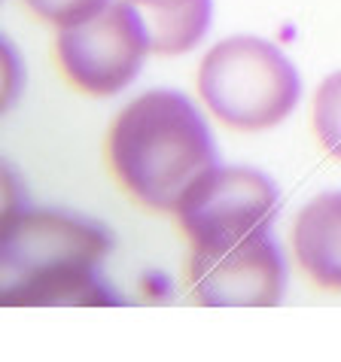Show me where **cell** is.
Segmentation results:
<instances>
[{"instance_id":"1","label":"cell","mask_w":341,"mask_h":362,"mask_svg":"<svg viewBox=\"0 0 341 362\" xmlns=\"http://www.w3.org/2000/svg\"><path fill=\"white\" fill-rule=\"evenodd\" d=\"M107 162L134 201L170 214L189 189L216 168V149L192 100L174 88H149L113 119Z\"/></svg>"},{"instance_id":"2","label":"cell","mask_w":341,"mask_h":362,"mask_svg":"<svg viewBox=\"0 0 341 362\" xmlns=\"http://www.w3.org/2000/svg\"><path fill=\"white\" fill-rule=\"evenodd\" d=\"M110 235L64 210H6L0 301L6 308L113 305L98 280Z\"/></svg>"},{"instance_id":"3","label":"cell","mask_w":341,"mask_h":362,"mask_svg":"<svg viewBox=\"0 0 341 362\" xmlns=\"http://www.w3.org/2000/svg\"><path fill=\"white\" fill-rule=\"evenodd\" d=\"M198 95L223 125L235 132H265L296 110L302 76L272 40L241 34L204 55Z\"/></svg>"},{"instance_id":"4","label":"cell","mask_w":341,"mask_h":362,"mask_svg":"<svg viewBox=\"0 0 341 362\" xmlns=\"http://www.w3.org/2000/svg\"><path fill=\"white\" fill-rule=\"evenodd\" d=\"M146 28L132 0H110L86 22L58 31L55 55L64 76L95 98L119 95L144 67Z\"/></svg>"},{"instance_id":"5","label":"cell","mask_w":341,"mask_h":362,"mask_svg":"<svg viewBox=\"0 0 341 362\" xmlns=\"http://www.w3.org/2000/svg\"><path fill=\"white\" fill-rule=\"evenodd\" d=\"M177 223L192 247L272 231L277 219V189L253 168H210L177 204Z\"/></svg>"},{"instance_id":"6","label":"cell","mask_w":341,"mask_h":362,"mask_svg":"<svg viewBox=\"0 0 341 362\" xmlns=\"http://www.w3.org/2000/svg\"><path fill=\"white\" fill-rule=\"evenodd\" d=\"M189 289L204 308H274L287 289V265L272 231L192 247Z\"/></svg>"},{"instance_id":"7","label":"cell","mask_w":341,"mask_h":362,"mask_svg":"<svg viewBox=\"0 0 341 362\" xmlns=\"http://www.w3.org/2000/svg\"><path fill=\"white\" fill-rule=\"evenodd\" d=\"M293 253L299 268L320 289L341 293V189L320 192L299 210Z\"/></svg>"},{"instance_id":"8","label":"cell","mask_w":341,"mask_h":362,"mask_svg":"<svg viewBox=\"0 0 341 362\" xmlns=\"http://www.w3.org/2000/svg\"><path fill=\"white\" fill-rule=\"evenodd\" d=\"M311 122L320 140V149L341 162V70L329 74L314 92V107H311Z\"/></svg>"},{"instance_id":"9","label":"cell","mask_w":341,"mask_h":362,"mask_svg":"<svg viewBox=\"0 0 341 362\" xmlns=\"http://www.w3.org/2000/svg\"><path fill=\"white\" fill-rule=\"evenodd\" d=\"M110 0H28V6L43 18V22H52L58 28L86 22L88 16H95L98 9H104Z\"/></svg>"},{"instance_id":"10","label":"cell","mask_w":341,"mask_h":362,"mask_svg":"<svg viewBox=\"0 0 341 362\" xmlns=\"http://www.w3.org/2000/svg\"><path fill=\"white\" fill-rule=\"evenodd\" d=\"M137 6L140 18H156V16H170V13H186V9H204L214 6V0H132Z\"/></svg>"}]
</instances>
